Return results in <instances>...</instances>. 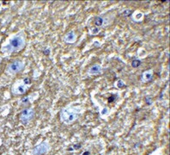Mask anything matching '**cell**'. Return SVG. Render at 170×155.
Here are the masks:
<instances>
[{"label":"cell","instance_id":"6da1fadb","mask_svg":"<svg viewBox=\"0 0 170 155\" xmlns=\"http://www.w3.org/2000/svg\"><path fill=\"white\" fill-rule=\"evenodd\" d=\"M24 46V40L21 36H15L9 41V48L11 51H18Z\"/></svg>","mask_w":170,"mask_h":155},{"label":"cell","instance_id":"7a4b0ae2","mask_svg":"<svg viewBox=\"0 0 170 155\" xmlns=\"http://www.w3.org/2000/svg\"><path fill=\"white\" fill-rule=\"evenodd\" d=\"M34 115V113L32 109H26V110H23L22 111V113H21L20 120H21V121H22L23 124H27L28 121L33 119Z\"/></svg>","mask_w":170,"mask_h":155},{"label":"cell","instance_id":"3957f363","mask_svg":"<svg viewBox=\"0 0 170 155\" xmlns=\"http://www.w3.org/2000/svg\"><path fill=\"white\" fill-rule=\"evenodd\" d=\"M23 68V64L22 61H20V60H15L11 64H9L8 70H9L10 73H16L20 72Z\"/></svg>","mask_w":170,"mask_h":155},{"label":"cell","instance_id":"277c9868","mask_svg":"<svg viewBox=\"0 0 170 155\" xmlns=\"http://www.w3.org/2000/svg\"><path fill=\"white\" fill-rule=\"evenodd\" d=\"M47 151H48V145L46 142H43L35 147L34 153L35 155H43L47 153Z\"/></svg>","mask_w":170,"mask_h":155},{"label":"cell","instance_id":"5b68a950","mask_svg":"<svg viewBox=\"0 0 170 155\" xmlns=\"http://www.w3.org/2000/svg\"><path fill=\"white\" fill-rule=\"evenodd\" d=\"M67 114H69V115H67L66 116H63V120L64 121H66V123H71L77 118V115L74 112H70V113L67 112Z\"/></svg>","mask_w":170,"mask_h":155},{"label":"cell","instance_id":"8992f818","mask_svg":"<svg viewBox=\"0 0 170 155\" xmlns=\"http://www.w3.org/2000/svg\"><path fill=\"white\" fill-rule=\"evenodd\" d=\"M152 71H148V72H145L142 75V80L144 81V82H149L152 78Z\"/></svg>","mask_w":170,"mask_h":155},{"label":"cell","instance_id":"52a82bcc","mask_svg":"<svg viewBox=\"0 0 170 155\" xmlns=\"http://www.w3.org/2000/svg\"><path fill=\"white\" fill-rule=\"evenodd\" d=\"M76 40V36L75 34L73 32H70L68 35H67V37H66V41H70V42H72V41H74Z\"/></svg>","mask_w":170,"mask_h":155},{"label":"cell","instance_id":"ba28073f","mask_svg":"<svg viewBox=\"0 0 170 155\" xmlns=\"http://www.w3.org/2000/svg\"><path fill=\"white\" fill-rule=\"evenodd\" d=\"M100 70H101V67H100L98 65H94L90 69V73H99Z\"/></svg>","mask_w":170,"mask_h":155},{"label":"cell","instance_id":"9c48e42d","mask_svg":"<svg viewBox=\"0 0 170 155\" xmlns=\"http://www.w3.org/2000/svg\"><path fill=\"white\" fill-rule=\"evenodd\" d=\"M94 24L96 26H101L103 24V19L101 17H96L94 20Z\"/></svg>","mask_w":170,"mask_h":155},{"label":"cell","instance_id":"30bf717a","mask_svg":"<svg viewBox=\"0 0 170 155\" xmlns=\"http://www.w3.org/2000/svg\"><path fill=\"white\" fill-rule=\"evenodd\" d=\"M141 65V61L139 59H133L132 62V66L133 67H138Z\"/></svg>","mask_w":170,"mask_h":155},{"label":"cell","instance_id":"8fae6325","mask_svg":"<svg viewBox=\"0 0 170 155\" xmlns=\"http://www.w3.org/2000/svg\"><path fill=\"white\" fill-rule=\"evenodd\" d=\"M132 13V10H124V12H123V16H129Z\"/></svg>","mask_w":170,"mask_h":155},{"label":"cell","instance_id":"7c38bea8","mask_svg":"<svg viewBox=\"0 0 170 155\" xmlns=\"http://www.w3.org/2000/svg\"><path fill=\"white\" fill-rule=\"evenodd\" d=\"M80 147H81V145H80V144H76V145H75V146H73V148H72V147H70V148H69L68 150H69V151L78 150V149H79Z\"/></svg>","mask_w":170,"mask_h":155},{"label":"cell","instance_id":"4fadbf2b","mask_svg":"<svg viewBox=\"0 0 170 155\" xmlns=\"http://www.w3.org/2000/svg\"><path fill=\"white\" fill-rule=\"evenodd\" d=\"M115 100V96H112L108 98V103H113Z\"/></svg>","mask_w":170,"mask_h":155},{"label":"cell","instance_id":"5bb4252c","mask_svg":"<svg viewBox=\"0 0 170 155\" xmlns=\"http://www.w3.org/2000/svg\"><path fill=\"white\" fill-rule=\"evenodd\" d=\"M124 85H124V83H123L121 80H119V81H118V86H119V87L121 88V87H123Z\"/></svg>","mask_w":170,"mask_h":155},{"label":"cell","instance_id":"9a60e30c","mask_svg":"<svg viewBox=\"0 0 170 155\" xmlns=\"http://www.w3.org/2000/svg\"><path fill=\"white\" fill-rule=\"evenodd\" d=\"M22 102L23 103H28V97H24L23 99L22 100Z\"/></svg>","mask_w":170,"mask_h":155},{"label":"cell","instance_id":"2e32d148","mask_svg":"<svg viewBox=\"0 0 170 155\" xmlns=\"http://www.w3.org/2000/svg\"><path fill=\"white\" fill-rule=\"evenodd\" d=\"M90 152L89 151H86V152H84L83 153V155H90Z\"/></svg>","mask_w":170,"mask_h":155},{"label":"cell","instance_id":"e0dca14e","mask_svg":"<svg viewBox=\"0 0 170 155\" xmlns=\"http://www.w3.org/2000/svg\"><path fill=\"white\" fill-rule=\"evenodd\" d=\"M45 54H47H47H49V49H48V50H47H47H45Z\"/></svg>","mask_w":170,"mask_h":155}]
</instances>
